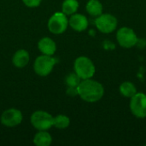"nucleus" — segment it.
<instances>
[{"label":"nucleus","mask_w":146,"mask_h":146,"mask_svg":"<svg viewBox=\"0 0 146 146\" xmlns=\"http://www.w3.org/2000/svg\"><path fill=\"white\" fill-rule=\"evenodd\" d=\"M29 54L26 50H18L13 56L12 62L16 68H24L29 62Z\"/></svg>","instance_id":"12"},{"label":"nucleus","mask_w":146,"mask_h":146,"mask_svg":"<svg viewBox=\"0 0 146 146\" xmlns=\"http://www.w3.org/2000/svg\"><path fill=\"white\" fill-rule=\"evenodd\" d=\"M116 39L118 44L123 48H132L138 43V37L135 32L127 27L120 28L116 33Z\"/></svg>","instance_id":"6"},{"label":"nucleus","mask_w":146,"mask_h":146,"mask_svg":"<svg viewBox=\"0 0 146 146\" xmlns=\"http://www.w3.org/2000/svg\"><path fill=\"white\" fill-rule=\"evenodd\" d=\"M130 110L132 114L137 118L146 117V94L143 92H137L131 98Z\"/></svg>","instance_id":"8"},{"label":"nucleus","mask_w":146,"mask_h":146,"mask_svg":"<svg viewBox=\"0 0 146 146\" xmlns=\"http://www.w3.org/2000/svg\"><path fill=\"white\" fill-rule=\"evenodd\" d=\"M38 48L40 52L47 56L54 55L56 50V45L55 41L48 37H44L38 41Z\"/></svg>","instance_id":"11"},{"label":"nucleus","mask_w":146,"mask_h":146,"mask_svg":"<svg viewBox=\"0 0 146 146\" xmlns=\"http://www.w3.org/2000/svg\"><path fill=\"white\" fill-rule=\"evenodd\" d=\"M67 94L69 95V96H76L78 95V90H77V87H72V86H68V90H67Z\"/></svg>","instance_id":"20"},{"label":"nucleus","mask_w":146,"mask_h":146,"mask_svg":"<svg viewBox=\"0 0 146 146\" xmlns=\"http://www.w3.org/2000/svg\"><path fill=\"white\" fill-rule=\"evenodd\" d=\"M80 78L78 76V74L74 72V73H72V74H69L66 79H65V81H66V84L68 86H72V87H77L79 86V84L80 83Z\"/></svg>","instance_id":"18"},{"label":"nucleus","mask_w":146,"mask_h":146,"mask_svg":"<svg viewBox=\"0 0 146 146\" xmlns=\"http://www.w3.org/2000/svg\"><path fill=\"white\" fill-rule=\"evenodd\" d=\"M120 93L125 97L131 98L133 96H134L137 93V88L134 86L133 83L130 81H125L120 86Z\"/></svg>","instance_id":"15"},{"label":"nucleus","mask_w":146,"mask_h":146,"mask_svg":"<svg viewBox=\"0 0 146 146\" xmlns=\"http://www.w3.org/2000/svg\"><path fill=\"white\" fill-rule=\"evenodd\" d=\"M74 72L81 80L91 79L95 74V66L92 61L86 56H79L74 61Z\"/></svg>","instance_id":"2"},{"label":"nucleus","mask_w":146,"mask_h":146,"mask_svg":"<svg viewBox=\"0 0 146 146\" xmlns=\"http://www.w3.org/2000/svg\"><path fill=\"white\" fill-rule=\"evenodd\" d=\"M87 13L94 17L103 14V5L98 0H89L86 6Z\"/></svg>","instance_id":"14"},{"label":"nucleus","mask_w":146,"mask_h":146,"mask_svg":"<svg viewBox=\"0 0 146 146\" xmlns=\"http://www.w3.org/2000/svg\"><path fill=\"white\" fill-rule=\"evenodd\" d=\"M78 95L86 102L95 103L99 101L104 94V88L103 85L92 79L82 80L77 86Z\"/></svg>","instance_id":"1"},{"label":"nucleus","mask_w":146,"mask_h":146,"mask_svg":"<svg viewBox=\"0 0 146 146\" xmlns=\"http://www.w3.org/2000/svg\"><path fill=\"white\" fill-rule=\"evenodd\" d=\"M69 26L76 32H83L88 27L87 18L81 14H73L68 20Z\"/></svg>","instance_id":"10"},{"label":"nucleus","mask_w":146,"mask_h":146,"mask_svg":"<svg viewBox=\"0 0 146 146\" xmlns=\"http://www.w3.org/2000/svg\"><path fill=\"white\" fill-rule=\"evenodd\" d=\"M55 64H56V59L51 57V56L42 55L35 59L33 68L38 75L44 77L50 74Z\"/></svg>","instance_id":"4"},{"label":"nucleus","mask_w":146,"mask_h":146,"mask_svg":"<svg viewBox=\"0 0 146 146\" xmlns=\"http://www.w3.org/2000/svg\"><path fill=\"white\" fill-rule=\"evenodd\" d=\"M68 26V20L62 12H56L50 16L48 21V28L54 34H61L64 33Z\"/></svg>","instance_id":"5"},{"label":"nucleus","mask_w":146,"mask_h":146,"mask_svg":"<svg viewBox=\"0 0 146 146\" xmlns=\"http://www.w3.org/2000/svg\"><path fill=\"white\" fill-rule=\"evenodd\" d=\"M97 28L103 33H110L117 27V19L111 14H101L95 21Z\"/></svg>","instance_id":"7"},{"label":"nucleus","mask_w":146,"mask_h":146,"mask_svg":"<svg viewBox=\"0 0 146 146\" xmlns=\"http://www.w3.org/2000/svg\"><path fill=\"white\" fill-rule=\"evenodd\" d=\"M54 117L46 111H35L31 116V123L38 131H46L53 126Z\"/></svg>","instance_id":"3"},{"label":"nucleus","mask_w":146,"mask_h":146,"mask_svg":"<svg viewBox=\"0 0 146 146\" xmlns=\"http://www.w3.org/2000/svg\"><path fill=\"white\" fill-rule=\"evenodd\" d=\"M79 8V3L77 0H64L62 4V13L66 15H71L74 14Z\"/></svg>","instance_id":"16"},{"label":"nucleus","mask_w":146,"mask_h":146,"mask_svg":"<svg viewBox=\"0 0 146 146\" xmlns=\"http://www.w3.org/2000/svg\"><path fill=\"white\" fill-rule=\"evenodd\" d=\"M41 1L42 0H22L24 4L30 8H34V7L38 6L40 4Z\"/></svg>","instance_id":"19"},{"label":"nucleus","mask_w":146,"mask_h":146,"mask_svg":"<svg viewBox=\"0 0 146 146\" xmlns=\"http://www.w3.org/2000/svg\"><path fill=\"white\" fill-rule=\"evenodd\" d=\"M23 116L21 112L16 109H9L3 112L1 115V123L8 127H14L21 124Z\"/></svg>","instance_id":"9"},{"label":"nucleus","mask_w":146,"mask_h":146,"mask_svg":"<svg viewBox=\"0 0 146 146\" xmlns=\"http://www.w3.org/2000/svg\"><path fill=\"white\" fill-rule=\"evenodd\" d=\"M52 142V138L46 131H39L33 138V143L37 146H49Z\"/></svg>","instance_id":"13"},{"label":"nucleus","mask_w":146,"mask_h":146,"mask_svg":"<svg viewBox=\"0 0 146 146\" xmlns=\"http://www.w3.org/2000/svg\"><path fill=\"white\" fill-rule=\"evenodd\" d=\"M70 124V120L67 115H59L54 117L53 119V126L58 129H64L67 128Z\"/></svg>","instance_id":"17"}]
</instances>
